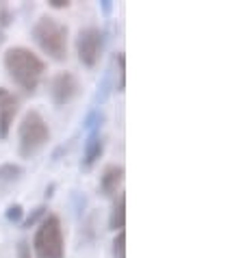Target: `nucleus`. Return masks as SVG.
I'll return each instance as SVG.
<instances>
[{
  "mask_svg": "<svg viewBox=\"0 0 243 258\" xmlns=\"http://www.w3.org/2000/svg\"><path fill=\"white\" fill-rule=\"evenodd\" d=\"M124 176H126V169L124 165H106L102 169V174H100V182H98V191L100 196L104 198H111V196H117L122 184H124Z\"/></svg>",
  "mask_w": 243,
  "mask_h": 258,
  "instance_id": "8",
  "label": "nucleus"
},
{
  "mask_svg": "<svg viewBox=\"0 0 243 258\" xmlns=\"http://www.w3.org/2000/svg\"><path fill=\"white\" fill-rule=\"evenodd\" d=\"M48 5L52 7V9H68L70 0H48Z\"/></svg>",
  "mask_w": 243,
  "mask_h": 258,
  "instance_id": "17",
  "label": "nucleus"
},
{
  "mask_svg": "<svg viewBox=\"0 0 243 258\" xmlns=\"http://www.w3.org/2000/svg\"><path fill=\"white\" fill-rule=\"evenodd\" d=\"M18 258H31V247H28L26 241L18 243Z\"/></svg>",
  "mask_w": 243,
  "mask_h": 258,
  "instance_id": "16",
  "label": "nucleus"
},
{
  "mask_svg": "<svg viewBox=\"0 0 243 258\" xmlns=\"http://www.w3.org/2000/svg\"><path fill=\"white\" fill-rule=\"evenodd\" d=\"M50 100L56 106H66L81 94V81L74 72H59L50 81Z\"/></svg>",
  "mask_w": 243,
  "mask_h": 258,
  "instance_id": "6",
  "label": "nucleus"
},
{
  "mask_svg": "<svg viewBox=\"0 0 243 258\" xmlns=\"http://www.w3.org/2000/svg\"><path fill=\"white\" fill-rule=\"evenodd\" d=\"M115 66H117V76H119L117 91H124V87H126V56H124V52L115 54Z\"/></svg>",
  "mask_w": 243,
  "mask_h": 258,
  "instance_id": "12",
  "label": "nucleus"
},
{
  "mask_svg": "<svg viewBox=\"0 0 243 258\" xmlns=\"http://www.w3.org/2000/svg\"><path fill=\"white\" fill-rule=\"evenodd\" d=\"M111 254L113 258H126V232H115V239L111 243Z\"/></svg>",
  "mask_w": 243,
  "mask_h": 258,
  "instance_id": "11",
  "label": "nucleus"
},
{
  "mask_svg": "<svg viewBox=\"0 0 243 258\" xmlns=\"http://www.w3.org/2000/svg\"><path fill=\"white\" fill-rule=\"evenodd\" d=\"M50 141V126L37 109L24 113L18 128V152L22 159H33Z\"/></svg>",
  "mask_w": 243,
  "mask_h": 258,
  "instance_id": "3",
  "label": "nucleus"
},
{
  "mask_svg": "<svg viewBox=\"0 0 243 258\" xmlns=\"http://www.w3.org/2000/svg\"><path fill=\"white\" fill-rule=\"evenodd\" d=\"M106 44L104 33L100 31L98 26H85L78 31L76 35V54L78 61L83 63L85 68H94L96 63L102 56V50Z\"/></svg>",
  "mask_w": 243,
  "mask_h": 258,
  "instance_id": "5",
  "label": "nucleus"
},
{
  "mask_svg": "<svg viewBox=\"0 0 243 258\" xmlns=\"http://www.w3.org/2000/svg\"><path fill=\"white\" fill-rule=\"evenodd\" d=\"M3 41H5V33L0 31V44H3Z\"/></svg>",
  "mask_w": 243,
  "mask_h": 258,
  "instance_id": "20",
  "label": "nucleus"
},
{
  "mask_svg": "<svg viewBox=\"0 0 243 258\" xmlns=\"http://www.w3.org/2000/svg\"><path fill=\"white\" fill-rule=\"evenodd\" d=\"M100 7H102V11H104V16H109L111 9H113V5H111V0H102L100 3Z\"/></svg>",
  "mask_w": 243,
  "mask_h": 258,
  "instance_id": "18",
  "label": "nucleus"
},
{
  "mask_svg": "<svg viewBox=\"0 0 243 258\" xmlns=\"http://www.w3.org/2000/svg\"><path fill=\"white\" fill-rule=\"evenodd\" d=\"M44 217H46V206L41 204V206H37V209H33V213L28 215L26 219H22V226L24 228H33V226H37Z\"/></svg>",
  "mask_w": 243,
  "mask_h": 258,
  "instance_id": "14",
  "label": "nucleus"
},
{
  "mask_svg": "<svg viewBox=\"0 0 243 258\" xmlns=\"http://www.w3.org/2000/svg\"><path fill=\"white\" fill-rule=\"evenodd\" d=\"M9 78L26 94H35L46 74V61L26 46H13L3 56Z\"/></svg>",
  "mask_w": 243,
  "mask_h": 258,
  "instance_id": "1",
  "label": "nucleus"
},
{
  "mask_svg": "<svg viewBox=\"0 0 243 258\" xmlns=\"http://www.w3.org/2000/svg\"><path fill=\"white\" fill-rule=\"evenodd\" d=\"M22 174H24L22 165H18V163H3V165H0V189L11 187L13 182H18L20 178H22Z\"/></svg>",
  "mask_w": 243,
  "mask_h": 258,
  "instance_id": "10",
  "label": "nucleus"
},
{
  "mask_svg": "<svg viewBox=\"0 0 243 258\" xmlns=\"http://www.w3.org/2000/svg\"><path fill=\"white\" fill-rule=\"evenodd\" d=\"M13 22V11L7 3H0V26H9Z\"/></svg>",
  "mask_w": 243,
  "mask_h": 258,
  "instance_id": "15",
  "label": "nucleus"
},
{
  "mask_svg": "<svg viewBox=\"0 0 243 258\" xmlns=\"http://www.w3.org/2000/svg\"><path fill=\"white\" fill-rule=\"evenodd\" d=\"M33 41L39 46L44 54H48L52 61H66L68 59V26L59 22L52 16H41L33 26Z\"/></svg>",
  "mask_w": 243,
  "mask_h": 258,
  "instance_id": "2",
  "label": "nucleus"
},
{
  "mask_svg": "<svg viewBox=\"0 0 243 258\" xmlns=\"http://www.w3.org/2000/svg\"><path fill=\"white\" fill-rule=\"evenodd\" d=\"M124 226H126V196L119 191L115 196V200H113V206H111L109 228L113 232H122Z\"/></svg>",
  "mask_w": 243,
  "mask_h": 258,
  "instance_id": "9",
  "label": "nucleus"
},
{
  "mask_svg": "<svg viewBox=\"0 0 243 258\" xmlns=\"http://www.w3.org/2000/svg\"><path fill=\"white\" fill-rule=\"evenodd\" d=\"M5 217L9 224H20L24 219V206L22 204H9L5 211Z\"/></svg>",
  "mask_w": 243,
  "mask_h": 258,
  "instance_id": "13",
  "label": "nucleus"
},
{
  "mask_svg": "<svg viewBox=\"0 0 243 258\" xmlns=\"http://www.w3.org/2000/svg\"><path fill=\"white\" fill-rule=\"evenodd\" d=\"M20 111V98L7 87H0V139H7Z\"/></svg>",
  "mask_w": 243,
  "mask_h": 258,
  "instance_id": "7",
  "label": "nucleus"
},
{
  "mask_svg": "<svg viewBox=\"0 0 243 258\" xmlns=\"http://www.w3.org/2000/svg\"><path fill=\"white\" fill-rule=\"evenodd\" d=\"M31 247L35 258H66V234L56 215H46L37 224Z\"/></svg>",
  "mask_w": 243,
  "mask_h": 258,
  "instance_id": "4",
  "label": "nucleus"
},
{
  "mask_svg": "<svg viewBox=\"0 0 243 258\" xmlns=\"http://www.w3.org/2000/svg\"><path fill=\"white\" fill-rule=\"evenodd\" d=\"M52 191H54V184H50V187L46 189V198H52Z\"/></svg>",
  "mask_w": 243,
  "mask_h": 258,
  "instance_id": "19",
  "label": "nucleus"
}]
</instances>
